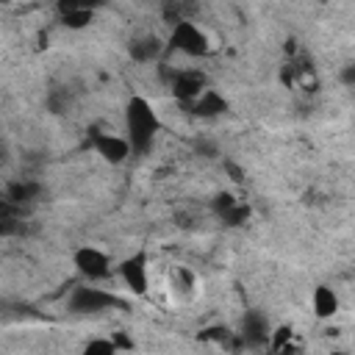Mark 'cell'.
<instances>
[{
    "label": "cell",
    "instance_id": "12",
    "mask_svg": "<svg viewBox=\"0 0 355 355\" xmlns=\"http://www.w3.org/2000/svg\"><path fill=\"white\" fill-rule=\"evenodd\" d=\"M214 211H216L219 219L227 222V225H241V222L247 219V205H244L241 200H236L233 194H227V191L214 197Z\"/></svg>",
    "mask_w": 355,
    "mask_h": 355
},
{
    "label": "cell",
    "instance_id": "18",
    "mask_svg": "<svg viewBox=\"0 0 355 355\" xmlns=\"http://www.w3.org/2000/svg\"><path fill=\"white\" fill-rule=\"evenodd\" d=\"M333 355H347V352H333Z\"/></svg>",
    "mask_w": 355,
    "mask_h": 355
},
{
    "label": "cell",
    "instance_id": "2",
    "mask_svg": "<svg viewBox=\"0 0 355 355\" xmlns=\"http://www.w3.org/2000/svg\"><path fill=\"white\" fill-rule=\"evenodd\" d=\"M119 297L111 294V291H103L97 286H78L72 288L69 294V313L75 316H94V313H103V311H111V308H119Z\"/></svg>",
    "mask_w": 355,
    "mask_h": 355
},
{
    "label": "cell",
    "instance_id": "3",
    "mask_svg": "<svg viewBox=\"0 0 355 355\" xmlns=\"http://www.w3.org/2000/svg\"><path fill=\"white\" fill-rule=\"evenodd\" d=\"M169 47L183 53V55H205L208 53V36L200 25H194L191 19H178L172 25V33H169Z\"/></svg>",
    "mask_w": 355,
    "mask_h": 355
},
{
    "label": "cell",
    "instance_id": "5",
    "mask_svg": "<svg viewBox=\"0 0 355 355\" xmlns=\"http://www.w3.org/2000/svg\"><path fill=\"white\" fill-rule=\"evenodd\" d=\"M119 277H122V283H125L133 294L144 297L147 288H150V263H147V255H144L141 250L133 252V255H128V258L119 263Z\"/></svg>",
    "mask_w": 355,
    "mask_h": 355
},
{
    "label": "cell",
    "instance_id": "8",
    "mask_svg": "<svg viewBox=\"0 0 355 355\" xmlns=\"http://www.w3.org/2000/svg\"><path fill=\"white\" fill-rule=\"evenodd\" d=\"M205 89H208V86H205V75L197 72V69H178V72L172 75V92H175V97H180V100L189 103V105H191Z\"/></svg>",
    "mask_w": 355,
    "mask_h": 355
},
{
    "label": "cell",
    "instance_id": "13",
    "mask_svg": "<svg viewBox=\"0 0 355 355\" xmlns=\"http://www.w3.org/2000/svg\"><path fill=\"white\" fill-rule=\"evenodd\" d=\"M311 305H313V313L319 319H333L338 313V294L330 286H316L313 297H311Z\"/></svg>",
    "mask_w": 355,
    "mask_h": 355
},
{
    "label": "cell",
    "instance_id": "4",
    "mask_svg": "<svg viewBox=\"0 0 355 355\" xmlns=\"http://www.w3.org/2000/svg\"><path fill=\"white\" fill-rule=\"evenodd\" d=\"M72 263H75L78 275H83L86 280H105V277H111V258L103 250L92 247V244L78 247L75 255H72Z\"/></svg>",
    "mask_w": 355,
    "mask_h": 355
},
{
    "label": "cell",
    "instance_id": "16",
    "mask_svg": "<svg viewBox=\"0 0 355 355\" xmlns=\"http://www.w3.org/2000/svg\"><path fill=\"white\" fill-rule=\"evenodd\" d=\"M341 83H344V86H352V83H355V67H352V64H347V67L341 69Z\"/></svg>",
    "mask_w": 355,
    "mask_h": 355
},
{
    "label": "cell",
    "instance_id": "7",
    "mask_svg": "<svg viewBox=\"0 0 355 355\" xmlns=\"http://www.w3.org/2000/svg\"><path fill=\"white\" fill-rule=\"evenodd\" d=\"M92 147H94V153H97L103 161H108V164H122V161L130 155V147H128L125 136L105 133V130H100V133L92 136Z\"/></svg>",
    "mask_w": 355,
    "mask_h": 355
},
{
    "label": "cell",
    "instance_id": "17",
    "mask_svg": "<svg viewBox=\"0 0 355 355\" xmlns=\"http://www.w3.org/2000/svg\"><path fill=\"white\" fill-rule=\"evenodd\" d=\"M197 153H205V158H214L216 155V147L211 141H197Z\"/></svg>",
    "mask_w": 355,
    "mask_h": 355
},
{
    "label": "cell",
    "instance_id": "14",
    "mask_svg": "<svg viewBox=\"0 0 355 355\" xmlns=\"http://www.w3.org/2000/svg\"><path fill=\"white\" fill-rule=\"evenodd\" d=\"M58 17L67 28H83L92 22V8L83 3H61L58 6Z\"/></svg>",
    "mask_w": 355,
    "mask_h": 355
},
{
    "label": "cell",
    "instance_id": "15",
    "mask_svg": "<svg viewBox=\"0 0 355 355\" xmlns=\"http://www.w3.org/2000/svg\"><path fill=\"white\" fill-rule=\"evenodd\" d=\"M119 349L111 344V338H92L80 355H116Z\"/></svg>",
    "mask_w": 355,
    "mask_h": 355
},
{
    "label": "cell",
    "instance_id": "10",
    "mask_svg": "<svg viewBox=\"0 0 355 355\" xmlns=\"http://www.w3.org/2000/svg\"><path fill=\"white\" fill-rule=\"evenodd\" d=\"M189 108H191V114H197L202 119H211V116H222L227 111V100L216 89H205Z\"/></svg>",
    "mask_w": 355,
    "mask_h": 355
},
{
    "label": "cell",
    "instance_id": "11",
    "mask_svg": "<svg viewBox=\"0 0 355 355\" xmlns=\"http://www.w3.org/2000/svg\"><path fill=\"white\" fill-rule=\"evenodd\" d=\"M39 197H42V183H36V180H14V183H8L3 200H8L17 208H25V205L36 202Z\"/></svg>",
    "mask_w": 355,
    "mask_h": 355
},
{
    "label": "cell",
    "instance_id": "1",
    "mask_svg": "<svg viewBox=\"0 0 355 355\" xmlns=\"http://www.w3.org/2000/svg\"><path fill=\"white\" fill-rule=\"evenodd\" d=\"M158 128H161V122H158V114L150 105V100L133 94L125 105V141H128L130 153H136V155L150 153L155 144Z\"/></svg>",
    "mask_w": 355,
    "mask_h": 355
},
{
    "label": "cell",
    "instance_id": "6",
    "mask_svg": "<svg viewBox=\"0 0 355 355\" xmlns=\"http://www.w3.org/2000/svg\"><path fill=\"white\" fill-rule=\"evenodd\" d=\"M236 336H239V341L244 347H263V344H269L272 324H269V319L261 311H247L241 316V324H239Z\"/></svg>",
    "mask_w": 355,
    "mask_h": 355
},
{
    "label": "cell",
    "instance_id": "9",
    "mask_svg": "<svg viewBox=\"0 0 355 355\" xmlns=\"http://www.w3.org/2000/svg\"><path fill=\"white\" fill-rule=\"evenodd\" d=\"M164 50V42L155 36V33H144V36H136L130 44H128V53L133 61L139 64H147V61H155Z\"/></svg>",
    "mask_w": 355,
    "mask_h": 355
}]
</instances>
